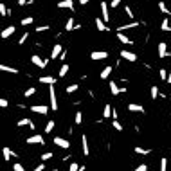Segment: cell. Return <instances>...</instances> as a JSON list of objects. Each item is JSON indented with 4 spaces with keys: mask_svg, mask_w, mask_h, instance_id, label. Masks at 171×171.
<instances>
[{
    "mask_svg": "<svg viewBox=\"0 0 171 171\" xmlns=\"http://www.w3.org/2000/svg\"><path fill=\"white\" fill-rule=\"evenodd\" d=\"M157 52H159V58L171 56V51H168V43H166V41H159V45H157Z\"/></svg>",
    "mask_w": 171,
    "mask_h": 171,
    "instance_id": "1",
    "label": "cell"
},
{
    "mask_svg": "<svg viewBox=\"0 0 171 171\" xmlns=\"http://www.w3.org/2000/svg\"><path fill=\"white\" fill-rule=\"evenodd\" d=\"M49 97H51V110H58V99H56V92H54V85L49 87Z\"/></svg>",
    "mask_w": 171,
    "mask_h": 171,
    "instance_id": "2",
    "label": "cell"
},
{
    "mask_svg": "<svg viewBox=\"0 0 171 171\" xmlns=\"http://www.w3.org/2000/svg\"><path fill=\"white\" fill-rule=\"evenodd\" d=\"M25 144H45V139H43V135H31V137H27L25 139Z\"/></svg>",
    "mask_w": 171,
    "mask_h": 171,
    "instance_id": "3",
    "label": "cell"
},
{
    "mask_svg": "<svg viewBox=\"0 0 171 171\" xmlns=\"http://www.w3.org/2000/svg\"><path fill=\"white\" fill-rule=\"evenodd\" d=\"M63 51H65V49H63L59 43H56V45L52 47V51H51V59H59V56L63 54Z\"/></svg>",
    "mask_w": 171,
    "mask_h": 171,
    "instance_id": "4",
    "label": "cell"
},
{
    "mask_svg": "<svg viewBox=\"0 0 171 171\" xmlns=\"http://www.w3.org/2000/svg\"><path fill=\"white\" fill-rule=\"evenodd\" d=\"M119 56L123 58V59H126V61H137V54H135V52H130V51H126V49H124V51H121V52H119Z\"/></svg>",
    "mask_w": 171,
    "mask_h": 171,
    "instance_id": "5",
    "label": "cell"
},
{
    "mask_svg": "<svg viewBox=\"0 0 171 171\" xmlns=\"http://www.w3.org/2000/svg\"><path fill=\"white\" fill-rule=\"evenodd\" d=\"M90 58L94 61H101V59H106L108 58V52L106 51H94V52H90Z\"/></svg>",
    "mask_w": 171,
    "mask_h": 171,
    "instance_id": "6",
    "label": "cell"
},
{
    "mask_svg": "<svg viewBox=\"0 0 171 171\" xmlns=\"http://www.w3.org/2000/svg\"><path fill=\"white\" fill-rule=\"evenodd\" d=\"M99 7H101V18L105 20V22H110V13H108V7H110V5H108L106 2H101Z\"/></svg>",
    "mask_w": 171,
    "mask_h": 171,
    "instance_id": "7",
    "label": "cell"
},
{
    "mask_svg": "<svg viewBox=\"0 0 171 171\" xmlns=\"http://www.w3.org/2000/svg\"><path fill=\"white\" fill-rule=\"evenodd\" d=\"M31 61H33V65H36L40 69H45V67H47V59H41L38 54H33V56H31Z\"/></svg>",
    "mask_w": 171,
    "mask_h": 171,
    "instance_id": "8",
    "label": "cell"
},
{
    "mask_svg": "<svg viewBox=\"0 0 171 171\" xmlns=\"http://www.w3.org/2000/svg\"><path fill=\"white\" fill-rule=\"evenodd\" d=\"M56 146H59V148H63V150H69L70 148V142L67 141V139H63V137H54V141H52Z\"/></svg>",
    "mask_w": 171,
    "mask_h": 171,
    "instance_id": "9",
    "label": "cell"
},
{
    "mask_svg": "<svg viewBox=\"0 0 171 171\" xmlns=\"http://www.w3.org/2000/svg\"><path fill=\"white\" fill-rule=\"evenodd\" d=\"M31 112L45 115V114H49V106H45V105H34V106H31Z\"/></svg>",
    "mask_w": 171,
    "mask_h": 171,
    "instance_id": "10",
    "label": "cell"
},
{
    "mask_svg": "<svg viewBox=\"0 0 171 171\" xmlns=\"http://www.w3.org/2000/svg\"><path fill=\"white\" fill-rule=\"evenodd\" d=\"M58 7L59 9H70V11H74V2L72 0H61V2H58Z\"/></svg>",
    "mask_w": 171,
    "mask_h": 171,
    "instance_id": "11",
    "label": "cell"
},
{
    "mask_svg": "<svg viewBox=\"0 0 171 171\" xmlns=\"http://www.w3.org/2000/svg\"><path fill=\"white\" fill-rule=\"evenodd\" d=\"M15 31H16V27H15V25H7V27H5V29L0 33V36L5 40V38H9L11 34H15Z\"/></svg>",
    "mask_w": 171,
    "mask_h": 171,
    "instance_id": "12",
    "label": "cell"
},
{
    "mask_svg": "<svg viewBox=\"0 0 171 171\" xmlns=\"http://www.w3.org/2000/svg\"><path fill=\"white\" fill-rule=\"evenodd\" d=\"M95 27H97V31H103V33L110 31V27H106V23H105L103 18H95Z\"/></svg>",
    "mask_w": 171,
    "mask_h": 171,
    "instance_id": "13",
    "label": "cell"
},
{
    "mask_svg": "<svg viewBox=\"0 0 171 171\" xmlns=\"http://www.w3.org/2000/svg\"><path fill=\"white\" fill-rule=\"evenodd\" d=\"M139 25V22L137 20H133L130 23H126V25H121V27H117V33H124V31H128V29H133V27H137Z\"/></svg>",
    "mask_w": 171,
    "mask_h": 171,
    "instance_id": "14",
    "label": "cell"
},
{
    "mask_svg": "<svg viewBox=\"0 0 171 171\" xmlns=\"http://www.w3.org/2000/svg\"><path fill=\"white\" fill-rule=\"evenodd\" d=\"M128 110H130V112L144 114V106H142V105H137V103H130V105H128Z\"/></svg>",
    "mask_w": 171,
    "mask_h": 171,
    "instance_id": "15",
    "label": "cell"
},
{
    "mask_svg": "<svg viewBox=\"0 0 171 171\" xmlns=\"http://www.w3.org/2000/svg\"><path fill=\"white\" fill-rule=\"evenodd\" d=\"M40 83H41V85H49V87H51V85H56V79H54L52 76H41V77H40Z\"/></svg>",
    "mask_w": 171,
    "mask_h": 171,
    "instance_id": "16",
    "label": "cell"
},
{
    "mask_svg": "<svg viewBox=\"0 0 171 171\" xmlns=\"http://www.w3.org/2000/svg\"><path fill=\"white\" fill-rule=\"evenodd\" d=\"M115 36H117V40H119L121 43H124V45H132V43H133V41H132L130 38H128V36H126L124 33H117Z\"/></svg>",
    "mask_w": 171,
    "mask_h": 171,
    "instance_id": "17",
    "label": "cell"
},
{
    "mask_svg": "<svg viewBox=\"0 0 171 171\" xmlns=\"http://www.w3.org/2000/svg\"><path fill=\"white\" fill-rule=\"evenodd\" d=\"M81 146H83V155H90V148H88L87 135H83V137H81Z\"/></svg>",
    "mask_w": 171,
    "mask_h": 171,
    "instance_id": "18",
    "label": "cell"
},
{
    "mask_svg": "<svg viewBox=\"0 0 171 171\" xmlns=\"http://www.w3.org/2000/svg\"><path fill=\"white\" fill-rule=\"evenodd\" d=\"M108 87H110L112 95H119V94H121V88L117 87V83H115V81H110V83H108Z\"/></svg>",
    "mask_w": 171,
    "mask_h": 171,
    "instance_id": "19",
    "label": "cell"
},
{
    "mask_svg": "<svg viewBox=\"0 0 171 171\" xmlns=\"http://www.w3.org/2000/svg\"><path fill=\"white\" fill-rule=\"evenodd\" d=\"M2 153H4V160H11L13 157H16L15 153H13V151H11V150H9V148H7V146H5V148L2 150Z\"/></svg>",
    "mask_w": 171,
    "mask_h": 171,
    "instance_id": "20",
    "label": "cell"
},
{
    "mask_svg": "<svg viewBox=\"0 0 171 171\" xmlns=\"http://www.w3.org/2000/svg\"><path fill=\"white\" fill-rule=\"evenodd\" d=\"M0 70L9 72V74H18V69H15V67H7V65H0Z\"/></svg>",
    "mask_w": 171,
    "mask_h": 171,
    "instance_id": "21",
    "label": "cell"
},
{
    "mask_svg": "<svg viewBox=\"0 0 171 171\" xmlns=\"http://www.w3.org/2000/svg\"><path fill=\"white\" fill-rule=\"evenodd\" d=\"M74 29H76V22H74V18H69L65 23V31H74Z\"/></svg>",
    "mask_w": 171,
    "mask_h": 171,
    "instance_id": "22",
    "label": "cell"
},
{
    "mask_svg": "<svg viewBox=\"0 0 171 171\" xmlns=\"http://www.w3.org/2000/svg\"><path fill=\"white\" fill-rule=\"evenodd\" d=\"M110 74H112V67L108 65V67H105V69L101 70V79H106V77H110Z\"/></svg>",
    "mask_w": 171,
    "mask_h": 171,
    "instance_id": "23",
    "label": "cell"
},
{
    "mask_svg": "<svg viewBox=\"0 0 171 171\" xmlns=\"http://www.w3.org/2000/svg\"><path fill=\"white\" fill-rule=\"evenodd\" d=\"M112 112H114V110H112V106H110V105H105V108H103V117H105V119L112 117Z\"/></svg>",
    "mask_w": 171,
    "mask_h": 171,
    "instance_id": "24",
    "label": "cell"
},
{
    "mask_svg": "<svg viewBox=\"0 0 171 171\" xmlns=\"http://www.w3.org/2000/svg\"><path fill=\"white\" fill-rule=\"evenodd\" d=\"M135 153H137V155H150L151 150H150V148H141V146H137V148H135Z\"/></svg>",
    "mask_w": 171,
    "mask_h": 171,
    "instance_id": "25",
    "label": "cell"
},
{
    "mask_svg": "<svg viewBox=\"0 0 171 171\" xmlns=\"http://www.w3.org/2000/svg\"><path fill=\"white\" fill-rule=\"evenodd\" d=\"M160 29H162L164 33H168V31H169V33H171V27H169V20H168V18H164V20H162V23H160Z\"/></svg>",
    "mask_w": 171,
    "mask_h": 171,
    "instance_id": "26",
    "label": "cell"
},
{
    "mask_svg": "<svg viewBox=\"0 0 171 171\" xmlns=\"http://www.w3.org/2000/svg\"><path fill=\"white\" fill-rule=\"evenodd\" d=\"M157 7H159V9H160V11H162V13H164V15H171L169 7H168V5H166V4H164V2H159V5H157Z\"/></svg>",
    "mask_w": 171,
    "mask_h": 171,
    "instance_id": "27",
    "label": "cell"
},
{
    "mask_svg": "<svg viewBox=\"0 0 171 171\" xmlns=\"http://www.w3.org/2000/svg\"><path fill=\"white\" fill-rule=\"evenodd\" d=\"M31 123H33L31 119H27V117H23V119H20L18 123H16V126H20V128H22V126H31Z\"/></svg>",
    "mask_w": 171,
    "mask_h": 171,
    "instance_id": "28",
    "label": "cell"
},
{
    "mask_svg": "<svg viewBox=\"0 0 171 171\" xmlns=\"http://www.w3.org/2000/svg\"><path fill=\"white\" fill-rule=\"evenodd\" d=\"M54 128H56V124H54V121H49V123L45 124V128H43V130H45V133H51L52 130H54Z\"/></svg>",
    "mask_w": 171,
    "mask_h": 171,
    "instance_id": "29",
    "label": "cell"
},
{
    "mask_svg": "<svg viewBox=\"0 0 171 171\" xmlns=\"http://www.w3.org/2000/svg\"><path fill=\"white\" fill-rule=\"evenodd\" d=\"M112 128H114L115 132H123V124H121L117 119H114V121H112Z\"/></svg>",
    "mask_w": 171,
    "mask_h": 171,
    "instance_id": "30",
    "label": "cell"
},
{
    "mask_svg": "<svg viewBox=\"0 0 171 171\" xmlns=\"http://www.w3.org/2000/svg\"><path fill=\"white\" fill-rule=\"evenodd\" d=\"M33 22H34V18H33V16H23V18H22V22H20V23H22V25L25 27V25H31Z\"/></svg>",
    "mask_w": 171,
    "mask_h": 171,
    "instance_id": "31",
    "label": "cell"
},
{
    "mask_svg": "<svg viewBox=\"0 0 171 171\" xmlns=\"http://www.w3.org/2000/svg\"><path fill=\"white\" fill-rule=\"evenodd\" d=\"M70 69H69V65L67 63H63L61 65V69H59V77H63V76H67V72H69Z\"/></svg>",
    "mask_w": 171,
    "mask_h": 171,
    "instance_id": "32",
    "label": "cell"
},
{
    "mask_svg": "<svg viewBox=\"0 0 171 171\" xmlns=\"http://www.w3.org/2000/svg\"><path fill=\"white\" fill-rule=\"evenodd\" d=\"M52 157H54V155H52L51 151H47V153H43V155H40V159H41V162H47V160H51Z\"/></svg>",
    "mask_w": 171,
    "mask_h": 171,
    "instance_id": "33",
    "label": "cell"
},
{
    "mask_svg": "<svg viewBox=\"0 0 171 171\" xmlns=\"http://www.w3.org/2000/svg\"><path fill=\"white\" fill-rule=\"evenodd\" d=\"M77 88H79V85H69L65 92H67V94H74V92H77Z\"/></svg>",
    "mask_w": 171,
    "mask_h": 171,
    "instance_id": "34",
    "label": "cell"
},
{
    "mask_svg": "<svg viewBox=\"0 0 171 171\" xmlns=\"http://www.w3.org/2000/svg\"><path fill=\"white\" fill-rule=\"evenodd\" d=\"M160 171H168V159L166 157L160 159Z\"/></svg>",
    "mask_w": 171,
    "mask_h": 171,
    "instance_id": "35",
    "label": "cell"
},
{
    "mask_svg": "<svg viewBox=\"0 0 171 171\" xmlns=\"http://www.w3.org/2000/svg\"><path fill=\"white\" fill-rule=\"evenodd\" d=\"M0 15L2 16H9V9L5 7V4H0Z\"/></svg>",
    "mask_w": 171,
    "mask_h": 171,
    "instance_id": "36",
    "label": "cell"
},
{
    "mask_svg": "<svg viewBox=\"0 0 171 171\" xmlns=\"http://www.w3.org/2000/svg\"><path fill=\"white\" fill-rule=\"evenodd\" d=\"M34 94H36V88H34V87H29V88L23 92V95H25V97H31V95H34Z\"/></svg>",
    "mask_w": 171,
    "mask_h": 171,
    "instance_id": "37",
    "label": "cell"
},
{
    "mask_svg": "<svg viewBox=\"0 0 171 171\" xmlns=\"http://www.w3.org/2000/svg\"><path fill=\"white\" fill-rule=\"evenodd\" d=\"M74 121H76V124H81V123H83V112H76Z\"/></svg>",
    "mask_w": 171,
    "mask_h": 171,
    "instance_id": "38",
    "label": "cell"
},
{
    "mask_svg": "<svg viewBox=\"0 0 171 171\" xmlns=\"http://www.w3.org/2000/svg\"><path fill=\"white\" fill-rule=\"evenodd\" d=\"M159 76H160V79H164V81H166L169 74H168V70H166V69H160V70H159Z\"/></svg>",
    "mask_w": 171,
    "mask_h": 171,
    "instance_id": "39",
    "label": "cell"
},
{
    "mask_svg": "<svg viewBox=\"0 0 171 171\" xmlns=\"http://www.w3.org/2000/svg\"><path fill=\"white\" fill-rule=\"evenodd\" d=\"M157 97H159V87L153 85L151 87V99H157Z\"/></svg>",
    "mask_w": 171,
    "mask_h": 171,
    "instance_id": "40",
    "label": "cell"
},
{
    "mask_svg": "<svg viewBox=\"0 0 171 171\" xmlns=\"http://www.w3.org/2000/svg\"><path fill=\"white\" fill-rule=\"evenodd\" d=\"M27 38H29V33H27V31H25V33H23V34H22V36H20L18 43H20V45H23V43H25V41H27Z\"/></svg>",
    "mask_w": 171,
    "mask_h": 171,
    "instance_id": "41",
    "label": "cell"
},
{
    "mask_svg": "<svg viewBox=\"0 0 171 171\" xmlns=\"http://www.w3.org/2000/svg\"><path fill=\"white\" fill-rule=\"evenodd\" d=\"M124 13H126L128 18H133V13H132V7L130 5H124Z\"/></svg>",
    "mask_w": 171,
    "mask_h": 171,
    "instance_id": "42",
    "label": "cell"
},
{
    "mask_svg": "<svg viewBox=\"0 0 171 171\" xmlns=\"http://www.w3.org/2000/svg\"><path fill=\"white\" fill-rule=\"evenodd\" d=\"M49 29H51V25H41V27H36L34 31H36V33H45V31H49Z\"/></svg>",
    "mask_w": 171,
    "mask_h": 171,
    "instance_id": "43",
    "label": "cell"
},
{
    "mask_svg": "<svg viewBox=\"0 0 171 171\" xmlns=\"http://www.w3.org/2000/svg\"><path fill=\"white\" fill-rule=\"evenodd\" d=\"M121 2H123V0H112V2H110V7H112V9L119 7V5H121Z\"/></svg>",
    "mask_w": 171,
    "mask_h": 171,
    "instance_id": "44",
    "label": "cell"
},
{
    "mask_svg": "<svg viewBox=\"0 0 171 171\" xmlns=\"http://www.w3.org/2000/svg\"><path fill=\"white\" fill-rule=\"evenodd\" d=\"M69 171H79V164H76V162H72V164L69 166Z\"/></svg>",
    "mask_w": 171,
    "mask_h": 171,
    "instance_id": "45",
    "label": "cell"
},
{
    "mask_svg": "<svg viewBox=\"0 0 171 171\" xmlns=\"http://www.w3.org/2000/svg\"><path fill=\"white\" fill-rule=\"evenodd\" d=\"M0 106H2V108H7V106H9V101H7V99H0Z\"/></svg>",
    "mask_w": 171,
    "mask_h": 171,
    "instance_id": "46",
    "label": "cell"
},
{
    "mask_svg": "<svg viewBox=\"0 0 171 171\" xmlns=\"http://www.w3.org/2000/svg\"><path fill=\"white\" fill-rule=\"evenodd\" d=\"M135 171H148V166H146V164H141V166L135 168Z\"/></svg>",
    "mask_w": 171,
    "mask_h": 171,
    "instance_id": "47",
    "label": "cell"
},
{
    "mask_svg": "<svg viewBox=\"0 0 171 171\" xmlns=\"http://www.w3.org/2000/svg\"><path fill=\"white\" fill-rule=\"evenodd\" d=\"M13 169H15V171H25V168H23L22 164H15V166H13Z\"/></svg>",
    "mask_w": 171,
    "mask_h": 171,
    "instance_id": "48",
    "label": "cell"
},
{
    "mask_svg": "<svg viewBox=\"0 0 171 171\" xmlns=\"http://www.w3.org/2000/svg\"><path fill=\"white\" fill-rule=\"evenodd\" d=\"M43 169H45V164L41 162V164H40V166H36V168H34L33 171H43Z\"/></svg>",
    "mask_w": 171,
    "mask_h": 171,
    "instance_id": "49",
    "label": "cell"
},
{
    "mask_svg": "<svg viewBox=\"0 0 171 171\" xmlns=\"http://www.w3.org/2000/svg\"><path fill=\"white\" fill-rule=\"evenodd\" d=\"M25 4H29V0H18V5H25Z\"/></svg>",
    "mask_w": 171,
    "mask_h": 171,
    "instance_id": "50",
    "label": "cell"
},
{
    "mask_svg": "<svg viewBox=\"0 0 171 171\" xmlns=\"http://www.w3.org/2000/svg\"><path fill=\"white\" fill-rule=\"evenodd\" d=\"M88 2H90V0H79V4H81V5H87Z\"/></svg>",
    "mask_w": 171,
    "mask_h": 171,
    "instance_id": "51",
    "label": "cell"
},
{
    "mask_svg": "<svg viewBox=\"0 0 171 171\" xmlns=\"http://www.w3.org/2000/svg\"><path fill=\"white\" fill-rule=\"evenodd\" d=\"M166 83H168V85H171V74L168 76V79H166Z\"/></svg>",
    "mask_w": 171,
    "mask_h": 171,
    "instance_id": "52",
    "label": "cell"
},
{
    "mask_svg": "<svg viewBox=\"0 0 171 171\" xmlns=\"http://www.w3.org/2000/svg\"><path fill=\"white\" fill-rule=\"evenodd\" d=\"M169 124H171V112H169Z\"/></svg>",
    "mask_w": 171,
    "mask_h": 171,
    "instance_id": "53",
    "label": "cell"
}]
</instances>
